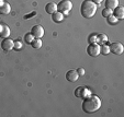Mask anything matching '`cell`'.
<instances>
[{"label":"cell","instance_id":"obj_23","mask_svg":"<svg viewBox=\"0 0 124 117\" xmlns=\"http://www.w3.org/2000/svg\"><path fill=\"white\" fill-rule=\"evenodd\" d=\"M88 41H89V44H92V43H97V34H92V35L89 36V38H88Z\"/></svg>","mask_w":124,"mask_h":117},{"label":"cell","instance_id":"obj_18","mask_svg":"<svg viewBox=\"0 0 124 117\" xmlns=\"http://www.w3.org/2000/svg\"><path fill=\"white\" fill-rule=\"evenodd\" d=\"M100 54H103V55L110 54V47H109V45H105V44L100 45Z\"/></svg>","mask_w":124,"mask_h":117},{"label":"cell","instance_id":"obj_9","mask_svg":"<svg viewBox=\"0 0 124 117\" xmlns=\"http://www.w3.org/2000/svg\"><path fill=\"white\" fill-rule=\"evenodd\" d=\"M78 78H79V75H78L77 70L71 69V70H68L67 73H66V79L69 82H76L78 80Z\"/></svg>","mask_w":124,"mask_h":117},{"label":"cell","instance_id":"obj_20","mask_svg":"<svg viewBox=\"0 0 124 117\" xmlns=\"http://www.w3.org/2000/svg\"><path fill=\"white\" fill-rule=\"evenodd\" d=\"M33 40H34V36H33L31 33H26L25 35H24V41H25L26 44H31Z\"/></svg>","mask_w":124,"mask_h":117},{"label":"cell","instance_id":"obj_11","mask_svg":"<svg viewBox=\"0 0 124 117\" xmlns=\"http://www.w3.org/2000/svg\"><path fill=\"white\" fill-rule=\"evenodd\" d=\"M45 11L48 14H53L54 12L57 11V5L55 2H49L45 6Z\"/></svg>","mask_w":124,"mask_h":117},{"label":"cell","instance_id":"obj_22","mask_svg":"<svg viewBox=\"0 0 124 117\" xmlns=\"http://www.w3.org/2000/svg\"><path fill=\"white\" fill-rule=\"evenodd\" d=\"M13 48L16 49V50H19V49H21L22 48V42H21V41H14Z\"/></svg>","mask_w":124,"mask_h":117},{"label":"cell","instance_id":"obj_16","mask_svg":"<svg viewBox=\"0 0 124 117\" xmlns=\"http://www.w3.org/2000/svg\"><path fill=\"white\" fill-rule=\"evenodd\" d=\"M97 43H98L99 45H102V44H105L107 43V41H108V36L105 35V34H98L97 35Z\"/></svg>","mask_w":124,"mask_h":117},{"label":"cell","instance_id":"obj_8","mask_svg":"<svg viewBox=\"0 0 124 117\" xmlns=\"http://www.w3.org/2000/svg\"><path fill=\"white\" fill-rule=\"evenodd\" d=\"M13 43H14V41H12L10 37L3 38V41L1 42V48L5 52H10L11 49H13Z\"/></svg>","mask_w":124,"mask_h":117},{"label":"cell","instance_id":"obj_3","mask_svg":"<svg viewBox=\"0 0 124 117\" xmlns=\"http://www.w3.org/2000/svg\"><path fill=\"white\" fill-rule=\"evenodd\" d=\"M71 9H73V3L70 0H62L57 5V11L62 12L64 15H67Z\"/></svg>","mask_w":124,"mask_h":117},{"label":"cell","instance_id":"obj_17","mask_svg":"<svg viewBox=\"0 0 124 117\" xmlns=\"http://www.w3.org/2000/svg\"><path fill=\"white\" fill-rule=\"evenodd\" d=\"M31 45H32L33 48L39 49L42 47V41H41V38H34L32 41V43H31Z\"/></svg>","mask_w":124,"mask_h":117},{"label":"cell","instance_id":"obj_21","mask_svg":"<svg viewBox=\"0 0 124 117\" xmlns=\"http://www.w3.org/2000/svg\"><path fill=\"white\" fill-rule=\"evenodd\" d=\"M111 14H113L112 10L108 9V8H105V9L102 10V16H103V18H108V16L111 15Z\"/></svg>","mask_w":124,"mask_h":117},{"label":"cell","instance_id":"obj_27","mask_svg":"<svg viewBox=\"0 0 124 117\" xmlns=\"http://www.w3.org/2000/svg\"><path fill=\"white\" fill-rule=\"evenodd\" d=\"M3 28V24H0V33H1V31H2Z\"/></svg>","mask_w":124,"mask_h":117},{"label":"cell","instance_id":"obj_14","mask_svg":"<svg viewBox=\"0 0 124 117\" xmlns=\"http://www.w3.org/2000/svg\"><path fill=\"white\" fill-rule=\"evenodd\" d=\"M11 11V7L8 2H3V5L0 7V13L1 14H8Z\"/></svg>","mask_w":124,"mask_h":117},{"label":"cell","instance_id":"obj_29","mask_svg":"<svg viewBox=\"0 0 124 117\" xmlns=\"http://www.w3.org/2000/svg\"><path fill=\"white\" fill-rule=\"evenodd\" d=\"M0 23H1V21H0Z\"/></svg>","mask_w":124,"mask_h":117},{"label":"cell","instance_id":"obj_13","mask_svg":"<svg viewBox=\"0 0 124 117\" xmlns=\"http://www.w3.org/2000/svg\"><path fill=\"white\" fill-rule=\"evenodd\" d=\"M64 18H65V15H64L62 12H59V11H56V12H54V13L52 14V19H53V21L54 22H56V23L62 22L64 20Z\"/></svg>","mask_w":124,"mask_h":117},{"label":"cell","instance_id":"obj_2","mask_svg":"<svg viewBox=\"0 0 124 117\" xmlns=\"http://www.w3.org/2000/svg\"><path fill=\"white\" fill-rule=\"evenodd\" d=\"M97 7L98 6L93 3L91 0H85L84 2L80 6V13L84 18L86 19H90L96 14L97 12Z\"/></svg>","mask_w":124,"mask_h":117},{"label":"cell","instance_id":"obj_12","mask_svg":"<svg viewBox=\"0 0 124 117\" xmlns=\"http://www.w3.org/2000/svg\"><path fill=\"white\" fill-rule=\"evenodd\" d=\"M119 6V0H105V8L110 10H114Z\"/></svg>","mask_w":124,"mask_h":117},{"label":"cell","instance_id":"obj_5","mask_svg":"<svg viewBox=\"0 0 124 117\" xmlns=\"http://www.w3.org/2000/svg\"><path fill=\"white\" fill-rule=\"evenodd\" d=\"M110 53H113L115 55H122L124 52V47L120 42H114L110 45Z\"/></svg>","mask_w":124,"mask_h":117},{"label":"cell","instance_id":"obj_19","mask_svg":"<svg viewBox=\"0 0 124 117\" xmlns=\"http://www.w3.org/2000/svg\"><path fill=\"white\" fill-rule=\"evenodd\" d=\"M107 20H108V23L110 24V25H115V24L119 22V19H117V18H115L113 14L109 15L108 18H107Z\"/></svg>","mask_w":124,"mask_h":117},{"label":"cell","instance_id":"obj_10","mask_svg":"<svg viewBox=\"0 0 124 117\" xmlns=\"http://www.w3.org/2000/svg\"><path fill=\"white\" fill-rule=\"evenodd\" d=\"M113 15H114L115 18H117L119 20L124 19V8L117 6V7L113 10Z\"/></svg>","mask_w":124,"mask_h":117},{"label":"cell","instance_id":"obj_6","mask_svg":"<svg viewBox=\"0 0 124 117\" xmlns=\"http://www.w3.org/2000/svg\"><path fill=\"white\" fill-rule=\"evenodd\" d=\"M90 94H91V91H90L88 88L78 87L77 89L75 90V96H76V97L85 98V97H87V96H89Z\"/></svg>","mask_w":124,"mask_h":117},{"label":"cell","instance_id":"obj_28","mask_svg":"<svg viewBox=\"0 0 124 117\" xmlns=\"http://www.w3.org/2000/svg\"><path fill=\"white\" fill-rule=\"evenodd\" d=\"M3 2H5V1H3V0H0V7H1V6L3 5Z\"/></svg>","mask_w":124,"mask_h":117},{"label":"cell","instance_id":"obj_26","mask_svg":"<svg viewBox=\"0 0 124 117\" xmlns=\"http://www.w3.org/2000/svg\"><path fill=\"white\" fill-rule=\"evenodd\" d=\"M91 1H92V2H93V3H96L97 6H98V5H100V3L102 2L103 0H91Z\"/></svg>","mask_w":124,"mask_h":117},{"label":"cell","instance_id":"obj_15","mask_svg":"<svg viewBox=\"0 0 124 117\" xmlns=\"http://www.w3.org/2000/svg\"><path fill=\"white\" fill-rule=\"evenodd\" d=\"M0 36L3 38H7L10 36V28L8 25H6V24H3V28L2 31H1V33H0Z\"/></svg>","mask_w":124,"mask_h":117},{"label":"cell","instance_id":"obj_7","mask_svg":"<svg viewBox=\"0 0 124 117\" xmlns=\"http://www.w3.org/2000/svg\"><path fill=\"white\" fill-rule=\"evenodd\" d=\"M31 34L34 36V38H42L44 36V28L41 25H34L31 30Z\"/></svg>","mask_w":124,"mask_h":117},{"label":"cell","instance_id":"obj_4","mask_svg":"<svg viewBox=\"0 0 124 117\" xmlns=\"http://www.w3.org/2000/svg\"><path fill=\"white\" fill-rule=\"evenodd\" d=\"M87 53L92 57H97L98 55H100V45L98 43L89 44V46L87 47Z\"/></svg>","mask_w":124,"mask_h":117},{"label":"cell","instance_id":"obj_24","mask_svg":"<svg viewBox=\"0 0 124 117\" xmlns=\"http://www.w3.org/2000/svg\"><path fill=\"white\" fill-rule=\"evenodd\" d=\"M77 72H78V75L79 76H85V69L84 68H78Z\"/></svg>","mask_w":124,"mask_h":117},{"label":"cell","instance_id":"obj_1","mask_svg":"<svg viewBox=\"0 0 124 117\" xmlns=\"http://www.w3.org/2000/svg\"><path fill=\"white\" fill-rule=\"evenodd\" d=\"M101 107V100L99 96L97 95H92L90 94L89 96L84 98V102H82V110L85 113H88V114H91L94 113Z\"/></svg>","mask_w":124,"mask_h":117},{"label":"cell","instance_id":"obj_25","mask_svg":"<svg viewBox=\"0 0 124 117\" xmlns=\"http://www.w3.org/2000/svg\"><path fill=\"white\" fill-rule=\"evenodd\" d=\"M35 14H36V12H32L30 14H26V15H24V19H31V16L35 15Z\"/></svg>","mask_w":124,"mask_h":117}]
</instances>
